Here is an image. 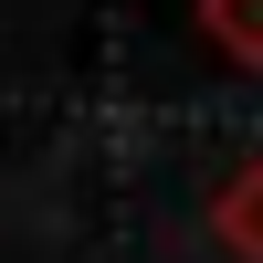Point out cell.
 <instances>
[{
	"mask_svg": "<svg viewBox=\"0 0 263 263\" xmlns=\"http://www.w3.org/2000/svg\"><path fill=\"white\" fill-rule=\"evenodd\" d=\"M211 221H221V242H232V253H253V263H263V168H242V179L211 200Z\"/></svg>",
	"mask_w": 263,
	"mask_h": 263,
	"instance_id": "cell-1",
	"label": "cell"
},
{
	"mask_svg": "<svg viewBox=\"0 0 263 263\" xmlns=\"http://www.w3.org/2000/svg\"><path fill=\"white\" fill-rule=\"evenodd\" d=\"M200 21L232 63H263V0H200Z\"/></svg>",
	"mask_w": 263,
	"mask_h": 263,
	"instance_id": "cell-2",
	"label": "cell"
}]
</instances>
